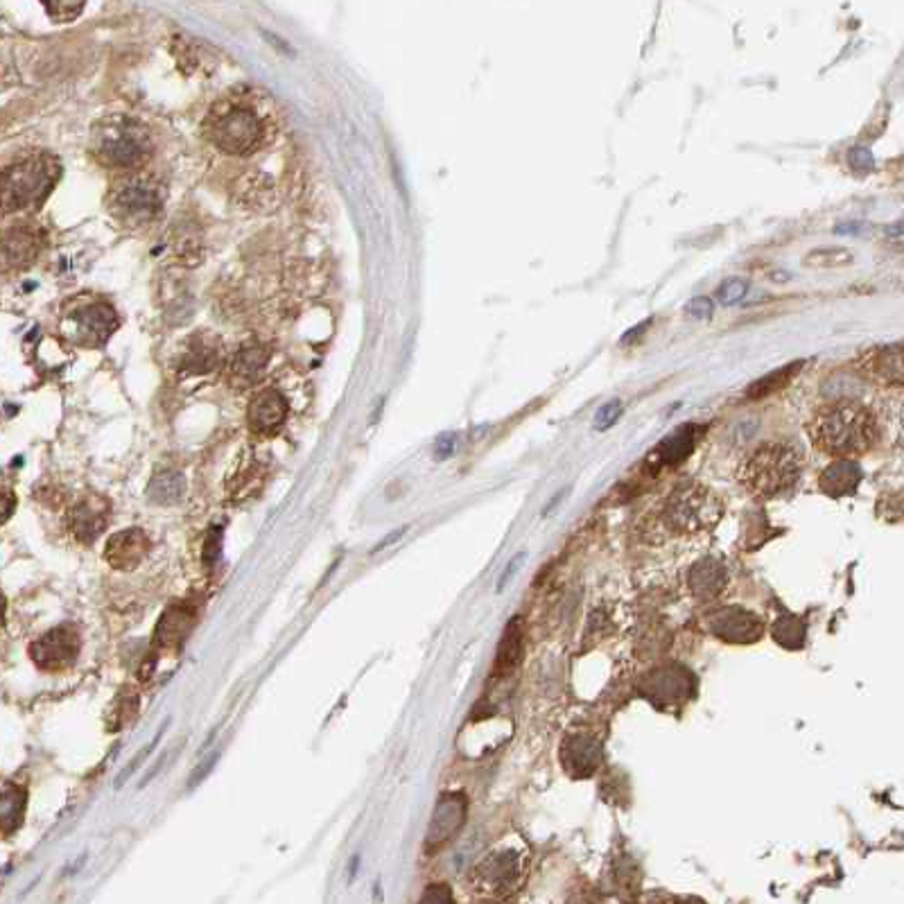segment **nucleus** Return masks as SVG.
Returning a JSON list of instances; mask_svg holds the SVG:
<instances>
[{"instance_id": "nucleus-19", "label": "nucleus", "mask_w": 904, "mask_h": 904, "mask_svg": "<svg viewBox=\"0 0 904 904\" xmlns=\"http://www.w3.org/2000/svg\"><path fill=\"white\" fill-rule=\"evenodd\" d=\"M524 654V622L523 617H513L504 629L503 640L498 645V654H495L493 663V676L503 678L509 676L513 669L518 667Z\"/></svg>"}, {"instance_id": "nucleus-15", "label": "nucleus", "mask_w": 904, "mask_h": 904, "mask_svg": "<svg viewBox=\"0 0 904 904\" xmlns=\"http://www.w3.org/2000/svg\"><path fill=\"white\" fill-rule=\"evenodd\" d=\"M289 405L285 401L283 393L279 389H265L260 391L254 401L249 402V428L251 432L260 434V437H269L283 428L285 419H288Z\"/></svg>"}, {"instance_id": "nucleus-33", "label": "nucleus", "mask_w": 904, "mask_h": 904, "mask_svg": "<svg viewBox=\"0 0 904 904\" xmlns=\"http://www.w3.org/2000/svg\"><path fill=\"white\" fill-rule=\"evenodd\" d=\"M44 9L48 12V16L53 18V21H75V18L82 14V9H84V3H44Z\"/></svg>"}, {"instance_id": "nucleus-14", "label": "nucleus", "mask_w": 904, "mask_h": 904, "mask_svg": "<svg viewBox=\"0 0 904 904\" xmlns=\"http://www.w3.org/2000/svg\"><path fill=\"white\" fill-rule=\"evenodd\" d=\"M147 552H149L147 533L138 527H131L114 533V536L107 541L105 561L114 570H123V573H127V570H136L140 564H143Z\"/></svg>"}, {"instance_id": "nucleus-9", "label": "nucleus", "mask_w": 904, "mask_h": 904, "mask_svg": "<svg viewBox=\"0 0 904 904\" xmlns=\"http://www.w3.org/2000/svg\"><path fill=\"white\" fill-rule=\"evenodd\" d=\"M118 326L114 308L109 303H84L73 308L62 317V332L66 340L84 349H96L102 346Z\"/></svg>"}, {"instance_id": "nucleus-40", "label": "nucleus", "mask_w": 904, "mask_h": 904, "mask_svg": "<svg viewBox=\"0 0 904 904\" xmlns=\"http://www.w3.org/2000/svg\"><path fill=\"white\" fill-rule=\"evenodd\" d=\"M520 561H523V554H518V556H516V559H513V561H512V564H509V568H507V570H504V573H503V577H500V582H498V590H503V588H504V585H507V582H509V577H512V574H513V573H516V570H518V564H520Z\"/></svg>"}, {"instance_id": "nucleus-37", "label": "nucleus", "mask_w": 904, "mask_h": 904, "mask_svg": "<svg viewBox=\"0 0 904 904\" xmlns=\"http://www.w3.org/2000/svg\"><path fill=\"white\" fill-rule=\"evenodd\" d=\"M161 735H163V726H161V730H158V733H157V737H154L152 742L147 744V748H143V751H140L138 756H136L134 760H131V765L127 767V769H125L123 774H120L118 777H116V787H120V785H123V782H125V777H129L131 774H134V771L138 769V767H140V762H143L145 757L149 756V753H154V748H157V744H158V739H161Z\"/></svg>"}, {"instance_id": "nucleus-23", "label": "nucleus", "mask_w": 904, "mask_h": 904, "mask_svg": "<svg viewBox=\"0 0 904 904\" xmlns=\"http://www.w3.org/2000/svg\"><path fill=\"white\" fill-rule=\"evenodd\" d=\"M728 584L724 565L716 561H701L690 573V590L701 599H712L721 593Z\"/></svg>"}, {"instance_id": "nucleus-22", "label": "nucleus", "mask_w": 904, "mask_h": 904, "mask_svg": "<svg viewBox=\"0 0 904 904\" xmlns=\"http://www.w3.org/2000/svg\"><path fill=\"white\" fill-rule=\"evenodd\" d=\"M859 482H861V468L857 466L852 459H837L835 463H830V466L823 471L818 484H821L823 493L832 495V498H841V495L855 493Z\"/></svg>"}, {"instance_id": "nucleus-16", "label": "nucleus", "mask_w": 904, "mask_h": 904, "mask_svg": "<svg viewBox=\"0 0 904 904\" xmlns=\"http://www.w3.org/2000/svg\"><path fill=\"white\" fill-rule=\"evenodd\" d=\"M564 767L570 776L588 777L602 762V747L590 735H573L564 742Z\"/></svg>"}, {"instance_id": "nucleus-2", "label": "nucleus", "mask_w": 904, "mask_h": 904, "mask_svg": "<svg viewBox=\"0 0 904 904\" xmlns=\"http://www.w3.org/2000/svg\"><path fill=\"white\" fill-rule=\"evenodd\" d=\"M808 434L817 451L848 459L873 448L878 439V423L864 405L841 401L817 411L808 423Z\"/></svg>"}, {"instance_id": "nucleus-13", "label": "nucleus", "mask_w": 904, "mask_h": 904, "mask_svg": "<svg viewBox=\"0 0 904 904\" xmlns=\"http://www.w3.org/2000/svg\"><path fill=\"white\" fill-rule=\"evenodd\" d=\"M111 518V503L97 493H88L70 509V529L79 543L88 545L107 529Z\"/></svg>"}, {"instance_id": "nucleus-7", "label": "nucleus", "mask_w": 904, "mask_h": 904, "mask_svg": "<svg viewBox=\"0 0 904 904\" xmlns=\"http://www.w3.org/2000/svg\"><path fill=\"white\" fill-rule=\"evenodd\" d=\"M109 210L127 227L152 222L163 210L161 186L145 177H127L111 190Z\"/></svg>"}, {"instance_id": "nucleus-45", "label": "nucleus", "mask_w": 904, "mask_h": 904, "mask_svg": "<svg viewBox=\"0 0 904 904\" xmlns=\"http://www.w3.org/2000/svg\"><path fill=\"white\" fill-rule=\"evenodd\" d=\"M12 509H14L12 495L7 493V503H5V518H3V520H9V516H12Z\"/></svg>"}, {"instance_id": "nucleus-46", "label": "nucleus", "mask_w": 904, "mask_h": 904, "mask_svg": "<svg viewBox=\"0 0 904 904\" xmlns=\"http://www.w3.org/2000/svg\"><path fill=\"white\" fill-rule=\"evenodd\" d=\"M902 425H904V410H902Z\"/></svg>"}, {"instance_id": "nucleus-39", "label": "nucleus", "mask_w": 904, "mask_h": 904, "mask_svg": "<svg viewBox=\"0 0 904 904\" xmlns=\"http://www.w3.org/2000/svg\"><path fill=\"white\" fill-rule=\"evenodd\" d=\"M218 757H219V753H213V756H210L208 760H206V762H201V767H197V769H195V774L190 776L188 787H197V785H199V782L204 780V777L208 776L210 771H213V767H215V762H218Z\"/></svg>"}, {"instance_id": "nucleus-10", "label": "nucleus", "mask_w": 904, "mask_h": 904, "mask_svg": "<svg viewBox=\"0 0 904 904\" xmlns=\"http://www.w3.org/2000/svg\"><path fill=\"white\" fill-rule=\"evenodd\" d=\"M79 649H82L79 631L73 625H62L50 629L48 634H44L30 645V658L41 672L59 674L73 667Z\"/></svg>"}, {"instance_id": "nucleus-38", "label": "nucleus", "mask_w": 904, "mask_h": 904, "mask_svg": "<svg viewBox=\"0 0 904 904\" xmlns=\"http://www.w3.org/2000/svg\"><path fill=\"white\" fill-rule=\"evenodd\" d=\"M686 312L690 317H695V320H710L712 317V312H715V306H712V301L708 297H696V299H692L690 303L686 306Z\"/></svg>"}, {"instance_id": "nucleus-44", "label": "nucleus", "mask_w": 904, "mask_h": 904, "mask_svg": "<svg viewBox=\"0 0 904 904\" xmlns=\"http://www.w3.org/2000/svg\"><path fill=\"white\" fill-rule=\"evenodd\" d=\"M857 231H861L859 222H848V224H839V227H837V233H857Z\"/></svg>"}, {"instance_id": "nucleus-35", "label": "nucleus", "mask_w": 904, "mask_h": 904, "mask_svg": "<svg viewBox=\"0 0 904 904\" xmlns=\"http://www.w3.org/2000/svg\"><path fill=\"white\" fill-rule=\"evenodd\" d=\"M419 904H454V896L448 884H430Z\"/></svg>"}, {"instance_id": "nucleus-11", "label": "nucleus", "mask_w": 904, "mask_h": 904, "mask_svg": "<svg viewBox=\"0 0 904 904\" xmlns=\"http://www.w3.org/2000/svg\"><path fill=\"white\" fill-rule=\"evenodd\" d=\"M468 814V800L463 794L451 791L443 794L437 800V808L432 812V821H430L428 835H425V850L437 852L439 848L446 846L448 841L454 839L459 830L466 823Z\"/></svg>"}, {"instance_id": "nucleus-4", "label": "nucleus", "mask_w": 904, "mask_h": 904, "mask_svg": "<svg viewBox=\"0 0 904 904\" xmlns=\"http://www.w3.org/2000/svg\"><path fill=\"white\" fill-rule=\"evenodd\" d=\"M91 154L111 170H136L152 154V138L143 123L127 116H109L91 134Z\"/></svg>"}, {"instance_id": "nucleus-32", "label": "nucleus", "mask_w": 904, "mask_h": 904, "mask_svg": "<svg viewBox=\"0 0 904 904\" xmlns=\"http://www.w3.org/2000/svg\"><path fill=\"white\" fill-rule=\"evenodd\" d=\"M219 552H222V527H210L204 541V550H201V559H204L206 568H213L215 561L219 559Z\"/></svg>"}, {"instance_id": "nucleus-29", "label": "nucleus", "mask_w": 904, "mask_h": 904, "mask_svg": "<svg viewBox=\"0 0 904 904\" xmlns=\"http://www.w3.org/2000/svg\"><path fill=\"white\" fill-rule=\"evenodd\" d=\"M136 712H138V695H136V690L127 687V690H123V695L116 699L114 708L109 712L111 730H120L125 728V726H129L131 721H134Z\"/></svg>"}, {"instance_id": "nucleus-43", "label": "nucleus", "mask_w": 904, "mask_h": 904, "mask_svg": "<svg viewBox=\"0 0 904 904\" xmlns=\"http://www.w3.org/2000/svg\"><path fill=\"white\" fill-rule=\"evenodd\" d=\"M887 236L889 238H900V236H904V219H900V222H896V224H891V227H887Z\"/></svg>"}, {"instance_id": "nucleus-25", "label": "nucleus", "mask_w": 904, "mask_h": 904, "mask_svg": "<svg viewBox=\"0 0 904 904\" xmlns=\"http://www.w3.org/2000/svg\"><path fill=\"white\" fill-rule=\"evenodd\" d=\"M186 493V480L177 471H158L147 486V498L157 504H177Z\"/></svg>"}, {"instance_id": "nucleus-18", "label": "nucleus", "mask_w": 904, "mask_h": 904, "mask_svg": "<svg viewBox=\"0 0 904 904\" xmlns=\"http://www.w3.org/2000/svg\"><path fill=\"white\" fill-rule=\"evenodd\" d=\"M44 236L32 227H14L5 233V267H25L39 259Z\"/></svg>"}, {"instance_id": "nucleus-1", "label": "nucleus", "mask_w": 904, "mask_h": 904, "mask_svg": "<svg viewBox=\"0 0 904 904\" xmlns=\"http://www.w3.org/2000/svg\"><path fill=\"white\" fill-rule=\"evenodd\" d=\"M204 134L219 152L247 157L269 138V109H262L260 102L254 100V93H231L215 102L208 111Z\"/></svg>"}, {"instance_id": "nucleus-20", "label": "nucleus", "mask_w": 904, "mask_h": 904, "mask_svg": "<svg viewBox=\"0 0 904 904\" xmlns=\"http://www.w3.org/2000/svg\"><path fill=\"white\" fill-rule=\"evenodd\" d=\"M267 358H269V350L265 346L251 344L245 346L236 353V358L231 360V367H229V381L233 382L238 389H245L249 385H254L259 381V376L265 369Z\"/></svg>"}, {"instance_id": "nucleus-31", "label": "nucleus", "mask_w": 904, "mask_h": 904, "mask_svg": "<svg viewBox=\"0 0 904 904\" xmlns=\"http://www.w3.org/2000/svg\"><path fill=\"white\" fill-rule=\"evenodd\" d=\"M620 416H622V402L620 401L606 402V405L599 407L597 414H594L593 428L594 430H608V428H613V425H615L617 421H620Z\"/></svg>"}, {"instance_id": "nucleus-5", "label": "nucleus", "mask_w": 904, "mask_h": 904, "mask_svg": "<svg viewBox=\"0 0 904 904\" xmlns=\"http://www.w3.org/2000/svg\"><path fill=\"white\" fill-rule=\"evenodd\" d=\"M3 204L5 210L35 208L46 199L59 179V166L53 157L23 158L9 163L3 175Z\"/></svg>"}, {"instance_id": "nucleus-8", "label": "nucleus", "mask_w": 904, "mask_h": 904, "mask_svg": "<svg viewBox=\"0 0 904 904\" xmlns=\"http://www.w3.org/2000/svg\"><path fill=\"white\" fill-rule=\"evenodd\" d=\"M524 859L516 850H495L486 855L471 873V887L486 900L512 896L523 879Z\"/></svg>"}, {"instance_id": "nucleus-17", "label": "nucleus", "mask_w": 904, "mask_h": 904, "mask_svg": "<svg viewBox=\"0 0 904 904\" xmlns=\"http://www.w3.org/2000/svg\"><path fill=\"white\" fill-rule=\"evenodd\" d=\"M712 631L719 638L730 640V643H751L762 635V622L756 615L739 608H728L712 617Z\"/></svg>"}, {"instance_id": "nucleus-3", "label": "nucleus", "mask_w": 904, "mask_h": 904, "mask_svg": "<svg viewBox=\"0 0 904 904\" xmlns=\"http://www.w3.org/2000/svg\"><path fill=\"white\" fill-rule=\"evenodd\" d=\"M803 463V452L791 443H762L739 462L737 482L753 495L776 498L798 482Z\"/></svg>"}, {"instance_id": "nucleus-27", "label": "nucleus", "mask_w": 904, "mask_h": 904, "mask_svg": "<svg viewBox=\"0 0 904 904\" xmlns=\"http://www.w3.org/2000/svg\"><path fill=\"white\" fill-rule=\"evenodd\" d=\"M218 358H219V353H218V349H215V341H208V344H204V341H197V344L188 346V350H186L181 364H184L186 371H190V373H206V371H210L215 364H218Z\"/></svg>"}, {"instance_id": "nucleus-36", "label": "nucleus", "mask_w": 904, "mask_h": 904, "mask_svg": "<svg viewBox=\"0 0 904 904\" xmlns=\"http://www.w3.org/2000/svg\"><path fill=\"white\" fill-rule=\"evenodd\" d=\"M848 161H850L852 170L859 172V175H866V172H870L875 168L873 154H870V149H866V147L850 149V154H848Z\"/></svg>"}, {"instance_id": "nucleus-12", "label": "nucleus", "mask_w": 904, "mask_h": 904, "mask_svg": "<svg viewBox=\"0 0 904 904\" xmlns=\"http://www.w3.org/2000/svg\"><path fill=\"white\" fill-rule=\"evenodd\" d=\"M195 622L197 606L193 602H177L168 606L161 620H158L157 629H154V651L149 655L157 660L158 651H177L179 646H184Z\"/></svg>"}, {"instance_id": "nucleus-28", "label": "nucleus", "mask_w": 904, "mask_h": 904, "mask_svg": "<svg viewBox=\"0 0 904 904\" xmlns=\"http://www.w3.org/2000/svg\"><path fill=\"white\" fill-rule=\"evenodd\" d=\"M875 371L889 382H900L904 385V346L898 349H887L878 355L875 360Z\"/></svg>"}, {"instance_id": "nucleus-30", "label": "nucleus", "mask_w": 904, "mask_h": 904, "mask_svg": "<svg viewBox=\"0 0 904 904\" xmlns=\"http://www.w3.org/2000/svg\"><path fill=\"white\" fill-rule=\"evenodd\" d=\"M843 262H850V254L846 249H814L805 259V265L814 267H837Z\"/></svg>"}, {"instance_id": "nucleus-41", "label": "nucleus", "mask_w": 904, "mask_h": 904, "mask_svg": "<svg viewBox=\"0 0 904 904\" xmlns=\"http://www.w3.org/2000/svg\"><path fill=\"white\" fill-rule=\"evenodd\" d=\"M452 446H454V439L452 437H443L442 442L437 443V457L439 459H446L448 454L452 452Z\"/></svg>"}, {"instance_id": "nucleus-24", "label": "nucleus", "mask_w": 904, "mask_h": 904, "mask_svg": "<svg viewBox=\"0 0 904 904\" xmlns=\"http://www.w3.org/2000/svg\"><path fill=\"white\" fill-rule=\"evenodd\" d=\"M27 808V791L25 787L14 785V782H5L3 787V800H0V823H3V835L9 837L21 828L23 817H25Z\"/></svg>"}, {"instance_id": "nucleus-21", "label": "nucleus", "mask_w": 904, "mask_h": 904, "mask_svg": "<svg viewBox=\"0 0 904 904\" xmlns=\"http://www.w3.org/2000/svg\"><path fill=\"white\" fill-rule=\"evenodd\" d=\"M695 448V428L692 425H686V428H678L676 432L669 434L667 439L658 443L649 454L646 462L654 468H663V466H676L681 463L687 454Z\"/></svg>"}, {"instance_id": "nucleus-42", "label": "nucleus", "mask_w": 904, "mask_h": 904, "mask_svg": "<svg viewBox=\"0 0 904 904\" xmlns=\"http://www.w3.org/2000/svg\"><path fill=\"white\" fill-rule=\"evenodd\" d=\"M405 529H407V527H402V529H396V532H393V533H389V536H387V538H382V541H381V543H378V545H376V547H373V552H378V550H385V547H387V545H391V543H393V541H398V538H401V536H402V533H405Z\"/></svg>"}, {"instance_id": "nucleus-6", "label": "nucleus", "mask_w": 904, "mask_h": 904, "mask_svg": "<svg viewBox=\"0 0 904 904\" xmlns=\"http://www.w3.org/2000/svg\"><path fill=\"white\" fill-rule=\"evenodd\" d=\"M724 504L708 486L687 482L676 486L663 504V520L676 533L708 532L721 520Z\"/></svg>"}, {"instance_id": "nucleus-26", "label": "nucleus", "mask_w": 904, "mask_h": 904, "mask_svg": "<svg viewBox=\"0 0 904 904\" xmlns=\"http://www.w3.org/2000/svg\"><path fill=\"white\" fill-rule=\"evenodd\" d=\"M800 367H803V362H794V364H789V367L777 369V371L769 373V376L760 378V381H756L751 387L747 389V398L748 401H760V398L771 396V393H776L777 389L785 387L787 382L794 378V373L798 371Z\"/></svg>"}, {"instance_id": "nucleus-34", "label": "nucleus", "mask_w": 904, "mask_h": 904, "mask_svg": "<svg viewBox=\"0 0 904 904\" xmlns=\"http://www.w3.org/2000/svg\"><path fill=\"white\" fill-rule=\"evenodd\" d=\"M748 292V285L744 283L742 279H730L728 283H724L719 288V301L724 306H735V303L742 301Z\"/></svg>"}]
</instances>
